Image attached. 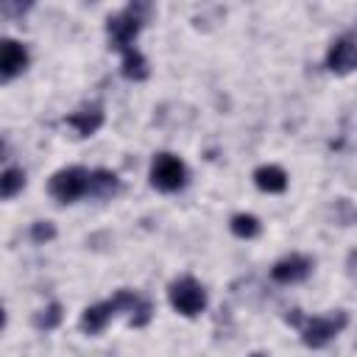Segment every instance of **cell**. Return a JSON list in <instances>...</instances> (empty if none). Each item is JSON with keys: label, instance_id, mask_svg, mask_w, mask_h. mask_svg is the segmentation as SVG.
Segmentation results:
<instances>
[{"label": "cell", "instance_id": "4fadbf2b", "mask_svg": "<svg viewBox=\"0 0 357 357\" xmlns=\"http://www.w3.org/2000/svg\"><path fill=\"white\" fill-rule=\"evenodd\" d=\"M123 75L128 81H145L148 78V61H145V56L137 47L123 53Z\"/></svg>", "mask_w": 357, "mask_h": 357}, {"label": "cell", "instance_id": "7a4b0ae2", "mask_svg": "<svg viewBox=\"0 0 357 357\" xmlns=\"http://www.w3.org/2000/svg\"><path fill=\"white\" fill-rule=\"evenodd\" d=\"M139 301H142V296H137L134 290H117L112 298H106V301L92 304V307L84 310V315H81V329H84L86 335H98V332L106 329V324H109L117 312H123V310H126V312H134Z\"/></svg>", "mask_w": 357, "mask_h": 357}, {"label": "cell", "instance_id": "6da1fadb", "mask_svg": "<svg viewBox=\"0 0 357 357\" xmlns=\"http://www.w3.org/2000/svg\"><path fill=\"white\" fill-rule=\"evenodd\" d=\"M148 17H151V6H148V3H131V6H126L120 14H112V17L106 20V33H109L112 47L120 50V53L131 50L134 36H137L139 28L148 22Z\"/></svg>", "mask_w": 357, "mask_h": 357}, {"label": "cell", "instance_id": "277c9868", "mask_svg": "<svg viewBox=\"0 0 357 357\" xmlns=\"http://www.w3.org/2000/svg\"><path fill=\"white\" fill-rule=\"evenodd\" d=\"M187 181V167L173 153H156L151 162V184L162 192H176Z\"/></svg>", "mask_w": 357, "mask_h": 357}, {"label": "cell", "instance_id": "5bb4252c", "mask_svg": "<svg viewBox=\"0 0 357 357\" xmlns=\"http://www.w3.org/2000/svg\"><path fill=\"white\" fill-rule=\"evenodd\" d=\"M229 229H231V234L234 237H243V240H251V237H257L259 234V220L254 218V215H234L231 218V223H229Z\"/></svg>", "mask_w": 357, "mask_h": 357}, {"label": "cell", "instance_id": "3957f363", "mask_svg": "<svg viewBox=\"0 0 357 357\" xmlns=\"http://www.w3.org/2000/svg\"><path fill=\"white\" fill-rule=\"evenodd\" d=\"M89 173H92V170H84V167H78V165L61 167L59 173L50 176L47 192H50L59 204H73V201H78L81 195H89Z\"/></svg>", "mask_w": 357, "mask_h": 357}, {"label": "cell", "instance_id": "2e32d148", "mask_svg": "<svg viewBox=\"0 0 357 357\" xmlns=\"http://www.w3.org/2000/svg\"><path fill=\"white\" fill-rule=\"evenodd\" d=\"M61 315H64V312H61V304L53 301V304H47L45 310H39V312L33 315V326H36V329H45V332H47V329H56V326L61 324Z\"/></svg>", "mask_w": 357, "mask_h": 357}, {"label": "cell", "instance_id": "9a60e30c", "mask_svg": "<svg viewBox=\"0 0 357 357\" xmlns=\"http://www.w3.org/2000/svg\"><path fill=\"white\" fill-rule=\"evenodd\" d=\"M22 187H25V173H22L20 167H6V170H3V178H0V192H3V198H14Z\"/></svg>", "mask_w": 357, "mask_h": 357}, {"label": "cell", "instance_id": "ba28073f", "mask_svg": "<svg viewBox=\"0 0 357 357\" xmlns=\"http://www.w3.org/2000/svg\"><path fill=\"white\" fill-rule=\"evenodd\" d=\"M326 67L335 75H346L351 70H357V42L351 39H335L329 53H326Z\"/></svg>", "mask_w": 357, "mask_h": 357}, {"label": "cell", "instance_id": "d6986e66", "mask_svg": "<svg viewBox=\"0 0 357 357\" xmlns=\"http://www.w3.org/2000/svg\"><path fill=\"white\" fill-rule=\"evenodd\" d=\"M151 315H153V307H151V301H148V298H142V301L137 304V310L131 312L128 324H131V326H145V324L151 321Z\"/></svg>", "mask_w": 357, "mask_h": 357}, {"label": "cell", "instance_id": "8fae6325", "mask_svg": "<svg viewBox=\"0 0 357 357\" xmlns=\"http://www.w3.org/2000/svg\"><path fill=\"white\" fill-rule=\"evenodd\" d=\"M254 184L262 192H284L287 187V173L279 165H262L254 170Z\"/></svg>", "mask_w": 357, "mask_h": 357}, {"label": "cell", "instance_id": "5b68a950", "mask_svg": "<svg viewBox=\"0 0 357 357\" xmlns=\"http://www.w3.org/2000/svg\"><path fill=\"white\" fill-rule=\"evenodd\" d=\"M167 298H170L173 310L181 312V315H187V318L198 315V312L206 307V293H204V287H201L192 276L176 279V282L170 284V290H167Z\"/></svg>", "mask_w": 357, "mask_h": 357}, {"label": "cell", "instance_id": "8992f818", "mask_svg": "<svg viewBox=\"0 0 357 357\" xmlns=\"http://www.w3.org/2000/svg\"><path fill=\"white\" fill-rule=\"evenodd\" d=\"M349 324V315L346 312H335V315H318V318H310L301 324V340L304 346L310 349H324L343 326Z\"/></svg>", "mask_w": 357, "mask_h": 357}, {"label": "cell", "instance_id": "ffe728a7", "mask_svg": "<svg viewBox=\"0 0 357 357\" xmlns=\"http://www.w3.org/2000/svg\"><path fill=\"white\" fill-rule=\"evenodd\" d=\"M287 324H293V326H298V324H301V315H298V310H290V312H287Z\"/></svg>", "mask_w": 357, "mask_h": 357}, {"label": "cell", "instance_id": "e0dca14e", "mask_svg": "<svg viewBox=\"0 0 357 357\" xmlns=\"http://www.w3.org/2000/svg\"><path fill=\"white\" fill-rule=\"evenodd\" d=\"M56 237V226L50 223V220H36L33 226H31V240L33 243H47V240H53Z\"/></svg>", "mask_w": 357, "mask_h": 357}, {"label": "cell", "instance_id": "30bf717a", "mask_svg": "<svg viewBox=\"0 0 357 357\" xmlns=\"http://www.w3.org/2000/svg\"><path fill=\"white\" fill-rule=\"evenodd\" d=\"M100 123H103V109H100V103L84 106L81 112H73V114L67 117V126L75 128L78 137H92V134L100 128Z\"/></svg>", "mask_w": 357, "mask_h": 357}, {"label": "cell", "instance_id": "7c38bea8", "mask_svg": "<svg viewBox=\"0 0 357 357\" xmlns=\"http://www.w3.org/2000/svg\"><path fill=\"white\" fill-rule=\"evenodd\" d=\"M120 190V178L112 170H92L89 173V198H112Z\"/></svg>", "mask_w": 357, "mask_h": 357}, {"label": "cell", "instance_id": "44dd1931", "mask_svg": "<svg viewBox=\"0 0 357 357\" xmlns=\"http://www.w3.org/2000/svg\"><path fill=\"white\" fill-rule=\"evenodd\" d=\"M251 357H265V354H251Z\"/></svg>", "mask_w": 357, "mask_h": 357}, {"label": "cell", "instance_id": "52a82bcc", "mask_svg": "<svg viewBox=\"0 0 357 357\" xmlns=\"http://www.w3.org/2000/svg\"><path fill=\"white\" fill-rule=\"evenodd\" d=\"M310 271H312V259H310V257H304V254H290V257L279 259V262L271 268V276H273V282H279V284H293V282L307 279Z\"/></svg>", "mask_w": 357, "mask_h": 357}, {"label": "cell", "instance_id": "9c48e42d", "mask_svg": "<svg viewBox=\"0 0 357 357\" xmlns=\"http://www.w3.org/2000/svg\"><path fill=\"white\" fill-rule=\"evenodd\" d=\"M25 67H28V50H25V45H20L14 39H3V47H0V75H3V81H11Z\"/></svg>", "mask_w": 357, "mask_h": 357}, {"label": "cell", "instance_id": "ac0fdd59", "mask_svg": "<svg viewBox=\"0 0 357 357\" xmlns=\"http://www.w3.org/2000/svg\"><path fill=\"white\" fill-rule=\"evenodd\" d=\"M335 212H337V223H340V226H351V223L357 220V209H354L346 198H337V201H335Z\"/></svg>", "mask_w": 357, "mask_h": 357}]
</instances>
